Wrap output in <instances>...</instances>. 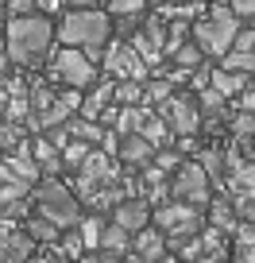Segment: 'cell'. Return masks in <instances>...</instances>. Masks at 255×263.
<instances>
[{"instance_id": "60d3db41", "label": "cell", "mask_w": 255, "mask_h": 263, "mask_svg": "<svg viewBox=\"0 0 255 263\" xmlns=\"http://www.w3.org/2000/svg\"><path fill=\"white\" fill-rule=\"evenodd\" d=\"M193 4H209V0H193Z\"/></svg>"}, {"instance_id": "30bf717a", "label": "cell", "mask_w": 255, "mask_h": 263, "mask_svg": "<svg viewBox=\"0 0 255 263\" xmlns=\"http://www.w3.org/2000/svg\"><path fill=\"white\" fill-rule=\"evenodd\" d=\"M128 263H163L166 259V232L163 229H140L132 232V252L124 255Z\"/></svg>"}, {"instance_id": "d6a6232c", "label": "cell", "mask_w": 255, "mask_h": 263, "mask_svg": "<svg viewBox=\"0 0 255 263\" xmlns=\"http://www.w3.org/2000/svg\"><path fill=\"white\" fill-rule=\"evenodd\" d=\"M35 0H8V16H31Z\"/></svg>"}, {"instance_id": "4dcf8cb0", "label": "cell", "mask_w": 255, "mask_h": 263, "mask_svg": "<svg viewBox=\"0 0 255 263\" xmlns=\"http://www.w3.org/2000/svg\"><path fill=\"white\" fill-rule=\"evenodd\" d=\"M240 112H255V78H247L244 93H240Z\"/></svg>"}, {"instance_id": "8fae6325", "label": "cell", "mask_w": 255, "mask_h": 263, "mask_svg": "<svg viewBox=\"0 0 255 263\" xmlns=\"http://www.w3.org/2000/svg\"><path fill=\"white\" fill-rule=\"evenodd\" d=\"M112 221L120 224V229H128V232L147 229L151 224V201L147 197H124V201L112 205Z\"/></svg>"}, {"instance_id": "cb8c5ba5", "label": "cell", "mask_w": 255, "mask_h": 263, "mask_svg": "<svg viewBox=\"0 0 255 263\" xmlns=\"http://www.w3.org/2000/svg\"><path fill=\"white\" fill-rule=\"evenodd\" d=\"M170 97V78H151L143 82V105H163Z\"/></svg>"}, {"instance_id": "484cf974", "label": "cell", "mask_w": 255, "mask_h": 263, "mask_svg": "<svg viewBox=\"0 0 255 263\" xmlns=\"http://www.w3.org/2000/svg\"><path fill=\"white\" fill-rule=\"evenodd\" d=\"M85 155H89V143H85V140H70L66 147H62V163L74 166V171L85 163Z\"/></svg>"}, {"instance_id": "7c38bea8", "label": "cell", "mask_w": 255, "mask_h": 263, "mask_svg": "<svg viewBox=\"0 0 255 263\" xmlns=\"http://www.w3.org/2000/svg\"><path fill=\"white\" fill-rule=\"evenodd\" d=\"M116 159H120V163H128V166H147L151 159H155V147H151V143L143 140L140 132H132V136H120Z\"/></svg>"}, {"instance_id": "44dd1931", "label": "cell", "mask_w": 255, "mask_h": 263, "mask_svg": "<svg viewBox=\"0 0 255 263\" xmlns=\"http://www.w3.org/2000/svg\"><path fill=\"white\" fill-rule=\"evenodd\" d=\"M112 101L116 105H143V82L140 78H124L112 89Z\"/></svg>"}, {"instance_id": "f1b7e54d", "label": "cell", "mask_w": 255, "mask_h": 263, "mask_svg": "<svg viewBox=\"0 0 255 263\" xmlns=\"http://www.w3.org/2000/svg\"><path fill=\"white\" fill-rule=\"evenodd\" d=\"M232 205H236V217H240V221H255V194H251V190H244Z\"/></svg>"}, {"instance_id": "ab89813d", "label": "cell", "mask_w": 255, "mask_h": 263, "mask_svg": "<svg viewBox=\"0 0 255 263\" xmlns=\"http://www.w3.org/2000/svg\"><path fill=\"white\" fill-rule=\"evenodd\" d=\"M27 263H58V259H54V255H31Z\"/></svg>"}, {"instance_id": "8992f818", "label": "cell", "mask_w": 255, "mask_h": 263, "mask_svg": "<svg viewBox=\"0 0 255 263\" xmlns=\"http://www.w3.org/2000/svg\"><path fill=\"white\" fill-rule=\"evenodd\" d=\"M209 194H213V178L205 174V166H201L198 159L178 163V171H174V178H170V197L189 201V205H198V209H209V201H213Z\"/></svg>"}, {"instance_id": "4fadbf2b", "label": "cell", "mask_w": 255, "mask_h": 263, "mask_svg": "<svg viewBox=\"0 0 255 263\" xmlns=\"http://www.w3.org/2000/svg\"><path fill=\"white\" fill-rule=\"evenodd\" d=\"M97 252H112V255H128L132 252V232L120 229V224H105V232H101V248Z\"/></svg>"}, {"instance_id": "ac0fdd59", "label": "cell", "mask_w": 255, "mask_h": 263, "mask_svg": "<svg viewBox=\"0 0 255 263\" xmlns=\"http://www.w3.org/2000/svg\"><path fill=\"white\" fill-rule=\"evenodd\" d=\"M209 221H213V229H221V232H232L240 224V217H236V205L232 201H209Z\"/></svg>"}, {"instance_id": "277c9868", "label": "cell", "mask_w": 255, "mask_h": 263, "mask_svg": "<svg viewBox=\"0 0 255 263\" xmlns=\"http://www.w3.org/2000/svg\"><path fill=\"white\" fill-rule=\"evenodd\" d=\"M31 201L39 205V213L47 221H54L58 229H74L82 221V205H77V194L70 186H62L58 178H47L31 190Z\"/></svg>"}, {"instance_id": "7bdbcfd3", "label": "cell", "mask_w": 255, "mask_h": 263, "mask_svg": "<svg viewBox=\"0 0 255 263\" xmlns=\"http://www.w3.org/2000/svg\"><path fill=\"white\" fill-rule=\"evenodd\" d=\"M0 31H4V27H0Z\"/></svg>"}, {"instance_id": "ba28073f", "label": "cell", "mask_w": 255, "mask_h": 263, "mask_svg": "<svg viewBox=\"0 0 255 263\" xmlns=\"http://www.w3.org/2000/svg\"><path fill=\"white\" fill-rule=\"evenodd\" d=\"M159 116H163L166 124H170V132H178V136H193V132L201 128V108L193 97H166L163 105H159Z\"/></svg>"}, {"instance_id": "e0dca14e", "label": "cell", "mask_w": 255, "mask_h": 263, "mask_svg": "<svg viewBox=\"0 0 255 263\" xmlns=\"http://www.w3.org/2000/svg\"><path fill=\"white\" fill-rule=\"evenodd\" d=\"M198 108H201V116H205V120H221V116H228V97H224V93H217L213 85H205V89H201V97H198Z\"/></svg>"}, {"instance_id": "7402d4cb", "label": "cell", "mask_w": 255, "mask_h": 263, "mask_svg": "<svg viewBox=\"0 0 255 263\" xmlns=\"http://www.w3.org/2000/svg\"><path fill=\"white\" fill-rule=\"evenodd\" d=\"M224 70H236V74H255V50H236L232 47L228 54H221Z\"/></svg>"}, {"instance_id": "4316f807", "label": "cell", "mask_w": 255, "mask_h": 263, "mask_svg": "<svg viewBox=\"0 0 255 263\" xmlns=\"http://www.w3.org/2000/svg\"><path fill=\"white\" fill-rule=\"evenodd\" d=\"M147 0H108V16H140Z\"/></svg>"}, {"instance_id": "f35d334b", "label": "cell", "mask_w": 255, "mask_h": 263, "mask_svg": "<svg viewBox=\"0 0 255 263\" xmlns=\"http://www.w3.org/2000/svg\"><path fill=\"white\" fill-rule=\"evenodd\" d=\"M240 263H255V244H251V248H244V252H240Z\"/></svg>"}, {"instance_id": "9c48e42d", "label": "cell", "mask_w": 255, "mask_h": 263, "mask_svg": "<svg viewBox=\"0 0 255 263\" xmlns=\"http://www.w3.org/2000/svg\"><path fill=\"white\" fill-rule=\"evenodd\" d=\"M105 70L116 78H140L147 82V62L135 54V47H124V43H105Z\"/></svg>"}, {"instance_id": "5b68a950", "label": "cell", "mask_w": 255, "mask_h": 263, "mask_svg": "<svg viewBox=\"0 0 255 263\" xmlns=\"http://www.w3.org/2000/svg\"><path fill=\"white\" fill-rule=\"evenodd\" d=\"M151 221H155V229L166 232V244L178 248L182 240H189V236L201 232V209L174 197V201H163V205L151 209Z\"/></svg>"}, {"instance_id": "2e32d148", "label": "cell", "mask_w": 255, "mask_h": 263, "mask_svg": "<svg viewBox=\"0 0 255 263\" xmlns=\"http://www.w3.org/2000/svg\"><path fill=\"white\" fill-rule=\"evenodd\" d=\"M140 136L159 151V147H166V143H170V124H166L163 116L147 112V116H143V124H140Z\"/></svg>"}, {"instance_id": "d4e9b609", "label": "cell", "mask_w": 255, "mask_h": 263, "mask_svg": "<svg viewBox=\"0 0 255 263\" xmlns=\"http://www.w3.org/2000/svg\"><path fill=\"white\" fill-rule=\"evenodd\" d=\"M201 166H205V174L213 182H224V166H228V159L221 155V151H201V159H198Z\"/></svg>"}, {"instance_id": "5bb4252c", "label": "cell", "mask_w": 255, "mask_h": 263, "mask_svg": "<svg viewBox=\"0 0 255 263\" xmlns=\"http://www.w3.org/2000/svg\"><path fill=\"white\" fill-rule=\"evenodd\" d=\"M247 78L251 74H236V70H213V78H209V85H213L217 93H224V97H240L244 93V85H247Z\"/></svg>"}, {"instance_id": "ffe728a7", "label": "cell", "mask_w": 255, "mask_h": 263, "mask_svg": "<svg viewBox=\"0 0 255 263\" xmlns=\"http://www.w3.org/2000/svg\"><path fill=\"white\" fill-rule=\"evenodd\" d=\"M27 232H31L35 244H58V236H62V229H58L54 221H47V217H35V221H27Z\"/></svg>"}, {"instance_id": "b9f144b4", "label": "cell", "mask_w": 255, "mask_h": 263, "mask_svg": "<svg viewBox=\"0 0 255 263\" xmlns=\"http://www.w3.org/2000/svg\"><path fill=\"white\" fill-rule=\"evenodd\" d=\"M163 263H178V259H163Z\"/></svg>"}, {"instance_id": "603a6c76", "label": "cell", "mask_w": 255, "mask_h": 263, "mask_svg": "<svg viewBox=\"0 0 255 263\" xmlns=\"http://www.w3.org/2000/svg\"><path fill=\"white\" fill-rule=\"evenodd\" d=\"M16 147H24V124L19 120H4L0 124V151L12 155Z\"/></svg>"}, {"instance_id": "d590c367", "label": "cell", "mask_w": 255, "mask_h": 263, "mask_svg": "<svg viewBox=\"0 0 255 263\" xmlns=\"http://www.w3.org/2000/svg\"><path fill=\"white\" fill-rule=\"evenodd\" d=\"M62 4H66V8H97L101 0H62Z\"/></svg>"}, {"instance_id": "8d00e7d4", "label": "cell", "mask_w": 255, "mask_h": 263, "mask_svg": "<svg viewBox=\"0 0 255 263\" xmlns=\"http://www.w3.org/2000/svg\"><path fill=\"white\" fill-rule=\"evenodd\" d=\"M93 263H128V259H124V255H112V252H101Z\"/></svg>"}, {"instance_id": "9a60e30c", "label": "cell", "mask_w": 255, "mask_h": 263, "mask_svg": "<svg viewBox=\"0 0 255 263\" xmlns=\"http://www.w3.org/2000/svg\"><path fill=\"white\" fill-rule=\"evenodd\" d=\"M166 58H170L174 66H178V70H198L201 62H205V50L198 47V43H178V47H170L166 50Z\"/></svg>"}, {"instance_id": "74e56055", "label": "cell", "mask_w": 255, "mask_h": 263, "mask_svg": "<svg viewBox=\"0 0 255 263\" xmlns=\"http://www.w3.org/2000/svg\"><path fill=\"white\" fill-rule=\"evenodd\" d=\"M58 4H62V0H35V8H47V12H54Z\"/></svg>"}, {"instance_id": "3957f363", "label": "cell", "mask_w": 255, "mask_h": 263, "mask_svg": "<svg viewBox=\"0 0 255 263\" xmlns=\"http://www.w3.org/2000/svg\"><path fill=\"white\" fill-rule=\"evenodd\" d=\"M236 35H240V16H236L232 8H224V4H217L205 20H198V24H193V43L205 50V58L228 54L232 43H236Z\"/></svg>"}, {"instance_id": "f546056e", "label": "cell", "mask_w": 255, "mask_h": 263, "mask_svg": "<svg viewBox=\"0 0 255 263\" xmlns=\"http://www.w3.org/2000/svg\"><path fill=\"white\" fill-rule=\"evenodd\" d=\"M232 236H236L240 252H244V248H251V244H255V221H240L236 229H232Z\"/></svg>"}, {"instance_id": "52a82bcc", "label": "cell", "mask_w": 255, "mask_h": 263, "mask_svg": "<svg viewBox=\"0 0 255 263\" xmlns=\"http://www.w3.org/2000/svg\"><path fill=\"white\" fill-rule=\"evenodd\" d=\"M54 78L58 82H66L70 89H89L93 82H97V62H93L85 50H77V47H62L54 54Z\"/></svg>"}, {"instance_id": "6da1fadb", "label": "cell", "mask_w": 255, "mask_h": 263, "mask_svg": "<svg viewBox=\"0 0 255 263\" xmlns=\"http://www.w3.org/2000/svg\"><path fill=\"white\" fill-rule=\"evenodd\" d=\"M50 39H54V24L39 12L31 16H12L4 27V54L16 66H39L50 54Z\"/></svg>"}, {"instance_id": "836d02e7", "label": "cell", "mask_w": 255, "mask_h": 263, "mask_svg": "<svg viewBox=\"0 0 255 263\" xmlns=\"http://www.w3.org/2000/svg\"><path fill=\"white\" fill-rule=\"evenodd\" d=\"M155 163L163 166V171H178V163H182V159L174 155V151H155Z\"/></svg>"}, {"instance_id": "1f68e13d", "label": "cell", "mask_w": 255, "mask_h": 263, "mask_svg": "<svg viewBox=\"0 0 255 263\" xmlns=\"http://www.w3.org/2000/svg\"><path fill=\"white\" fill-rule=\"evenodd\" d=\"M228 8L236 12L240 20H251L255 16V0H228Z\"/></svg>"}, {"instance_id": "d6986e66", "label": "cell", "mask_w": 255, "mask_h": 263, "mask_svg": "<svg viewBox=\"0 0 255 263\" xmlns=\"http://www.w3.org/2000/svg\"><path fill=\"white\" fill-rule=\"evenodd\" d=\"M74 229L82 232V244L89 248V252H97V248H101V232H105V221H101V213H89L85 221H77Z\"/></svg>"}, {"instance_id": "ee69618b", "label": "cell", "mask_w": 255, "mask_h": 263, "mask_svg": "<svg viewBox=\"0 0 255 263\" xmlns=\"http://www.w3.org/2000/svg\"><path fill=\"white\" fill-rule=\"evenodd\" d=\"M89 263H93V259H89Z\"/></svg>"}, {"instance_id": "7a4b0ae2", "label": "cell", "mask_w": 255, "mask_h": 263, "mask_svg": "<svg viewBox=\"0 0 255 263\" xmlns=\"http://www.w3.org/2000/svg\"><path fill=\"white\" fill-rule=\"evenodd\" d=\"M108 35H112V20L101 8H70L66 16H62V24H58V39L66 43V47L85 50L93 62L105 54Z\"/></svg>"}, {"instance_id": "83f0119b", "label": "cell", "mask_w": 255, "mask_h": 263, "mask_svg": "<svg viewBox=\"0 0 255 263\" xmlns=\"http://www.w3.org/2000/svg\"><path fill=\"white\" fill-rule=\"evenodd\" d=\"M58 248H62L70 259H77V255H82V248H85V244H82V232H77V229H74V232H62V236H58Z\"/></svg>"}, {"instance_id": "e575fe53", "label": "cell", "mask_w": 255, "mask_h": 263, "mask_svg": "<svg viewBox=\"0 0 255 263\" xmlns=\"http://www.w3.org/2000/svg\"><path fill=\"white\" fill-rule=\"evenodd\" d=\"M232 47H236V50H255V31H244V27H240V35H236Z\"/></svg>"}]
</instances>
